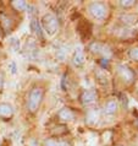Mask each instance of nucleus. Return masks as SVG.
Here are the masks:
<instances>
[{
    "label": "nucleus",
    "mask_w": 138,
    "mask_h": 146,
    "mask_svg": "<svg viewBox=\"0 0 138 146\" xmlns=\"http://www.w3.org/2000/svg\"><path fill=\"white\" fill-rule=\"evenodd\" d=\"M120 5L124 9H129V7L136 5V0H120Z\"/></svg>",
    "instance_id": "obj_15"
},
{
    "label": "nucleus",
    "mask_w": 138,
    "mask_h": 146,
    "mask_svg": "<svg viewBox=\"0 0 138 146\" xmlns=\"http://www.w3.org/2000/svg\"><path fill=\"white\" fill-rule=\"evenodd\" d=\"M72 63L77 68H81L86 63V56H84V52L82 50V48H77L75 50L74 55H72Z\"/></svg>",
    "instance_id": "obj_8"
},
{
    "label": "nucleus",
    "mask_w": 138,
    "mask_h": 146,
    "mask_svg": "<svg viewBox=\"0 0 138 146\" xmlns=\"http://www.w3.org/2000/svg\"><path fill=\"white\" fill-rule=\"evenodd\" d=\"M42 146H61V144L56 139H45L43 141Z\"/></svg>",
    "instance_id": "obj_16"
},
{
    "label": "nucleus",
    "mask_w": 138,
    "mask_h": 146,
    "mask_svg": "<svg viewBox=\"0 0 138 146\" xmlns=\"http://www.w3.org/2000/svg\"><path fill=\"white\" fill-rule=\"evenodd\" d=\"M14 107L10 103L6 102H0V119L3 120H7L14 117Z\"/></svg>",
    "instance_id": "obj_7"
},
{
    "label": "nucleus",
    "mask_w": 138,
    "mask_h": 146,
    "mask_svg": "<svg viewBox=\"0 0 138 146\" xmlns=\"http://www.w3.org/2000/svg\"><path fill=\"white\" fill-rule=\"evenodd\" d=\"M114 146H122V145H114Z\"/></svg>",
    "instance_id": "obj_19"
},
{
    "label": "nucleus",
    "mask_w": 138,
    "mask_h": 146,
    "mask_svg": "<svg viewBox=\"0 0 138 146\" xmlns=\"http://www.w3.org/2000/svg\"><path fill=\"white\" fill-rule=\"evenodd\" d=\"M39 22H40V26H42V30L48 36L51 37V36L56 35V32L59 30V20L53 13H48L45 15H43V17L40 19Z\"/></svg>",
    "instance_id": "obj_2"
},
{
    "label": "nucleus",
    "mask_w": 138,
    "mask_h": 146,
    "mask_svg": "<svg viewBox=\"0 0 138 146\" xmlns=\"http://www.w3.org/2000/svg\"><path fill=\"white\" fill-rule=\"evenodd\" d=\"M44 88L40 86H33L28 92L27 101H26V108L27 111L34 114L38 112V109L40 108L43 100H44Z\"/></svg>",
    "instance_id": "obj_1"
},
{
    "label": "nucleus",
    "mask_w": 138,
    "mask_h": 146,
    "mask_svg": "<svg viewBox=\"0 0 138 146\" xmlns=\"http://www.w3.org/2000/svg\"><path fill=\"white\" fill-rule=\"evenodd\" d=\"M89 48H91V50L93 53H97V54H105L106 55V52H109V48L105 46V44L99 43V42H93Z\"/></svg>",
    "instance_id": "obj_10"
},
{
    "label": "nucleus",
    "mask_w": 138,
    "mask_h": 146,
    "mask_svg": "<svg viewBox=\"0 0 138 146\" xmlns=\"http://www.w3.org/2000/svg\"><path fill=\"white\" fill-rule=\"evenodd\" d=\"M129 58L132 60H138V47H135L129 50Z\"/></svg>",
    "instance_id": "obj_17"
},
{
    "label": "nucleus",
    "mask_w": 138,
    "mask_h": 146,
    "mask_svg": "<svg viewBox=\"0 0 138 146\" xmlns=\"http://www.w3.org/2000/svg\"><path fill=\"white\" fill-rule=\"evenodd\" d=\"M119 109V103L116 100H109L104 104V113L106 115H114Z\"/></svg>",
    "instance_id": "obj_9"
},
{
    "label": "nucleus",
    "mask_w": 138,
    "mask_h": 146,
    "mask_svg": "<svg viewBox=\"0 0 138 146\" xmlns=\"http://www.w3.org/2000/svg\"><path fill=\"white\" fill-rule=\"evenodd\" d=\"M98 100V95H97L95 90H83L82 93L80 95V101L83 106H91V104L95 103V101Z\"/></svg>",
    "instance_id": "obj_5"
},
{
    "label": "nucleus",
    "mask_w": 138,
    "mask_h": 146,
    "mask_svg": "<svg viewBox=\"0 0 138 146\" xmlns=\"http://www.w3.org/2000/svg\"><path fill=\"white\" fill-rule=\"evenodd\" d=\"M31 30L33 31L34 33L38 36V37H40V38L43 37V30H42V26H40L39 20H37V19L32 20V21H31Z\"/></svg>",
    "instance_id": "obj_12"
},
{
    "label": "nucleus",
    "mask_w": 138,
    "mask_h": 146,
    "mask_svg": "<svg viewBox=\"0 0 138 146\" xmlns=\"http://www.w3.org/2000/svg\"><path fill=\"white\" fill-rule=\"evenodd\" d=\"M120 20L124 23H126V25H132V23L137 22V16L133 14H124V15H121Z\"/></svg>",
    "instance_id": "obj_13"
},
{
    "label": "nucleus",
    "mask_w": 138,
    "mask_h": 146,
    "mask_svg": "<svg viewBox=\"0 0 138 146\" xmlns=\"http://www.w3.org/2000/svg\"><path fill=\"white\" fill-rule=\"evenodd\" d=\"M11 6H12L16 11H25L28 9L30 5H28L27 1H25V0H12V1H11Z\"/></svg>",
    "instance_id": "obj_11"
},
{
    "label": "nucleus",
    "mask_w": 138,
    "mask_h": 146,
    "mask_svg": "<svg viewBox=\"0 0 138 146\" xmlns=\"http://www.w3.org/2000/svg\"><path fill=\"white\" fill-rule=\"evenodd\" d=\"M4 84H5V78H4V74L0 71V92L4 90Z\"/></svg>",
    "instance_id": "obj_18"
},
{
    "label": "nucleus",
    "mask_w": 138,
    "mask_h": 146,
    "mask_svg": "<svg viewBox=\"0 0 138 146\" xmlns=\"http://www.w3.org/2000/svg\"><path fill=\"white\" fill-rule=\"evenodd\" d=\"M56 117H58V119L60 121H62V123H70V121L75 120V112L68 107H62L61 109H59Z\"/></svg>",
    "instance_id": "obj_6"
},
{
    "label": "nucleus",
    "mask_w": 138,
    "mask_h": 146,
    "mask_svg": "<svg viewBox=\"0 0 138 146\" xmlns=\"http://www.w3.org/2000/svg\"><path fill=\"white\" fill-rule=\"evenodd\" d=\"M0 25H1V27L5 31H9L10 32V30H11V20L9 17H6L4 14L0 15Z\"/></svg>",
    "instance_id": "obj_14"
},
{
    "label": "nucleus",
    "mask_w": 138,
    "mask_h": 146,
    "mask_svg": "<svg viewBox=\"0 0 138 146\" xmlns=\"http://www.w3.org/2000/svg\"><path fill=\"white\" fill-rule=\"evenodd\" d=\"M117 72H119L120 78L122 79L126 84H132L135 80V71L126 64H120L117 65Z\"/></svg>",
    "instance_id": "obj_4"
},
{
    "label": "nucleus",
    "mask_w": 138,
    "mask_h": 146,
    "mask_svg": "<svg viewBox=\"0 0 138 146\" xmlns=\"http://www.w3.org/2000/svg\"><path fill=\"white\" fill-rule=\"evenodd\" d=\"M89 13L95 20H104L108 16V6L101 1H93L89 4Z\"/></svg>",
    "instance_id": "obj_3"
}]
</instances>
